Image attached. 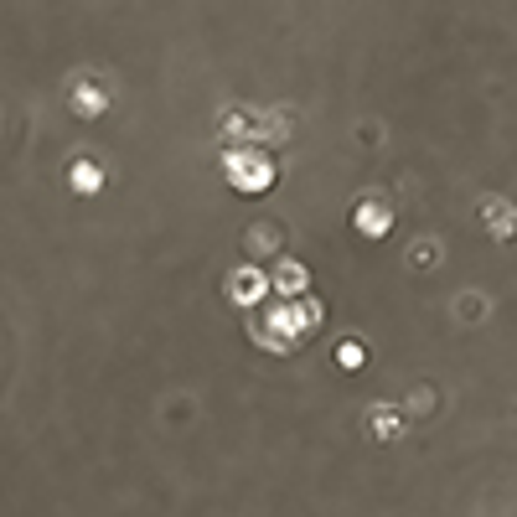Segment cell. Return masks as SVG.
<instances>
[]
</instances>
